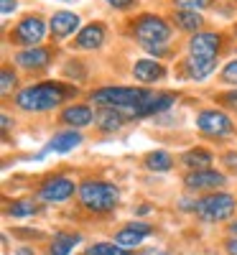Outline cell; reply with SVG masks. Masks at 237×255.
<instances>
[{
	"mask_svg": "<svg viewBox=\"0 0 237 255\" xmlns=\"http://www.w3.org/2000/svg\"><path fill=\"white\" fill-rule=\"evenodd\" d=\"M189 56H204V59H217L222 51V33L214 31H199L189 38Z\"/></svg>",
	"mask_w": 237,
	"mask_h": 255,
	"instance_id": "10",
	"label": "cell"
},
{
	"mask_svg": "<svg viewBox=\"0 0 237 255\" xmlns=\"http://www.w3.org/2000/svg\"><path fill=\"white\" fill-rule=\"evenodd\" d=\"M15 255H36V253H33L31 248H18V250H15Z\"/></svg>",
	"mask_w": 237,
	"mask_h": 255,
	"instance_id": "36",
	"label": "cell"
},
{
	"mask_svg": "<svg viewBox=\"0 0 237 255\" xmlns=\"http://www.w3.org/2000/svg\"><path fill=\"white\" fill-rule=\"evenodd\" d=\"M84 255H130V250L120 248L118 243H95L84 250Z\"/></svg>",
	"mask_w": 237,
	"mask_h": 255,
	"instance_id": "26",
	"label": "cell"
},
{
	"mask_svg": "<svg viewBox=\"0 0 237 255\" xmlns=\"http://www.w3.org/2000/svg\"><path fill=\"white\" fill-rule=\"evenodd\" d=\"M133 77L140 82V84H153L158 79L166 77V67L156 59H140L133 64Z\"/></svg>",
	"mask_w": 237,
	"mask_h": 255,
	"instance_id": "15",
	"label": "cell"
},
{
	"mask_svg": "<svg viewBox=\"0 0 237 255\" xmlns=\"http://www.w3.org/2000/svg\"><path fill=\"white\" fill-rule=\"evenodd\" d=\"M74 90L64 87L61 82H38L31 87H23L20 92H15V105L26 113H46L54 110L67 100Z\"/></svg>",
	"mask_w": 237,
	"mask_h": 255,
	"instance_id": "1",
	"label": "cell"
},
{
	"mask_svg": "<svg viewBox=\"0 0 237 255\" xmlns=\"http://www.w3.org/2000/svg\"><path fill=\"white\" fill-rule=\"evenodd\" d=\"M105 26L102 23H87L79 33H77V46L79 49H87V51H95L105 44Z\"/></svg>",
	"mask_w": 237,
	"mask_h": 255,
	"instance_id": "17",
	"label": "cell"
},
{
	"mask_svg": "<svg viewBox=\"0 0 237 255\" xmlns=\"http://www.w3.org/2000/svg\"><path fill=\"white\" fill-rule=\"evenodd\" d=\"M110 8H115V10H127V8H133L138 0H105Z\"/></svg>",
	"mask_w": 237,
	"mask_h": 255,
	"instance_id": "31",
	"label": "cell"
},
{
	"mask_svg": "<svg viewBox=\"0 0 237 255\" xmlns=\"http://www.w3.org/2000/svg\"><path fill=\"white\" fill-rule=\"evenodd\" d=\"M174 26L194 36V33H199L204 28V15H199V10H181V8H176Z\"/></svg>",
	"mask_w": 237,
	"mask_h": 255,
	"instance_id": "19",
	"label": "cell"
},
{
	"mask_svg": "<svg viewBox=\"0 0 237 255\" xmlns=\"http://www.w3.org/2000/svg\"><path fill=\"white\" fill-rule=\"evenodd\" d=\"M0 125H3V130H5V133L10 130V118H8L5 113H3V115H0Z\"/></svg>",
	"mask_w": 237,
	"mask_h": 255,
	"instance_id": "35",
	"label": "cell"
},
{
	"mask_svg": "<svg viewBox=\"0 0 237 255\" xmlns=\"http://www.w3.org/2000/svg\"><path fill=\"white\" fill-rule=\"evenodd\" d=\"M36 209H38V204H36L33 199H18V202H13V204L8 207V215L15 217V220H23V217L36 215Z\"/></svg>",
	"mask_w": 237,
	"mask_h": 255,
	"instance_id": "25",
	"label": "cell"
},
{
	"mask_svg": "<svg viewBox=\"0 0 237 255\" xmlns=\"http://www.w3.org/2000/svg\"><path fill=\"white\" fill-rule=\"evenodd\" d=\"M225 84H232V87L237 90V59H232L230 64H225L222 67V77H220Z\"/></svg>",
	"mask_w": 237,
	"mask_h": 255,
	"instance_id": "29",
	"label": "cell"
},
{
	"mask_svg": "<svg viewBox=\"0 0 237 255\" xmlns=\"http://www.w3.org/2000/svg\"><path fill=\"white\" fill-rule=\"evenodd\" d=\"M174 102H176V95H174V92H150V95H148V97H143L138 105H133V108L122 110V115H125L127 120L148 118V115H156V113L168 110Z\"/></svg>",
	"mask_w": 237,
	"mask_h": 255,
	"instance_id": "8",
	"label": "cell"
},
{
	"mask_svg": "<svg viewBox=\"0 0 237 255\" xmlns=\"http://www.w3.org/2000/svg\"><path fill=\"white\" fill-rule=\"evenodd\" d=\"M145 51H148V54H153V56H168V54H171L168 46H148Z\"/></svg>",
	"mask_w": 237,
	"mask_h": 255,
	"instance_id": "33",
	"label": "cell"
},
{
	"mask_svg": "<svg viewBox=\"0 0 237 255\" xmlns=\"http://www.w3.org/2000/svg\"><path fill=\"white\" fill-rule=\"evenodd\" d=\"M79 240L82 235H77V232H59L54 243L49 245V255H69L79 245Z\"/></svg>",
	"mask_w": 237,
	"mask_h": 255,
	"instance_id": "21",
	"label": "cell"
},
{
	"mask_svg": "<svg viewBox=\"0 0 237 255\" xmlns=\"http://www.w3.org/2000/svg\"><path fill=\"white\" fill-rule=\"evenodd\" d=\"M130 33L143 49L148 46H168L171 41V23L156 13H143L130 23Z\"/></svg>",
	"mask_w": 237,
	"mask_h": 255,
	"instance_id": "3",
	"label": "cell"
},
{
	"mask_svg": "<svg viewBox=\"0 0 237 255\" xmlns=\"http://www.w3.org/2000/svg\"><path fill=\"white\" fill-rule=\"evenodd\" d=\"M145 238H148V235H143V232H138V230H130V227L125 225L118 235H115V243H118L120 248H125V250H135V248L143 245Z\"/></svg>",
	"mask_w": 237,
	"mask_h": 255,
	"instance_id": "24",
	"label": "cell"
},
{
	"mask_svg": "<svg viewBox=\"0 0 237 255\" xmlns=\"http://www.w3.org/2000/svg\"><path fill=\"white\" fill-rule=\"evenodd\" d=\"M184 184L189 191H209L212 194V191H217L220 186L227 184V176L214 171V168H202V171H189Z\"/></svg>",
	"mask_w": 237,
	"mask_h": 255,
	"instance_id": "11",
	"label": "cell"
},
{
	"mask_svg": "<svg viewBox=\"0 0 237 255\" xmlns=\"http://www.w3.org/2000/svg\"><path fill=\"white\" fill-rule=\"evenodd\" d=\"M230 232H232V235L237 238V220H235V222H230Z\"/></svg>",
	"mask_w": 237,
	"mask_h": 255,
	"instance_id": "37",
	"label": "cell"
},
{
	"mask_svg": "<svg viewBox=\"0 0 237 255\" xmlns=\"http://www.w3.org/2000/svg\"><path fill=\"white\" fill-rule=\"evenodd\" d=\"M127 118L120 113V110H102L100 115H97V128L100 130H105V133H115V130H120L122 128V123H125Z\"/></svg>",
	"mask_w": 237,
	"mask_h": 255,
	"instance_id": "22",
	"label": "cell"
},
{
	"mask_svg": "<svg viewBox=\"0 0 237 255\" xmlns=\"http://www.w3.org/2000/svg\"><path fill=\"white\" fill-rule=\"evenodd\" d=\"M225 250H227V255H237V238H232V240H227V245H225Z\"/></svg>",
	"mask_w": 237,
	"mask_h": 255,
	"instance_id": "34",
	"label": "cell"
},
{
	"mask_svg": "<svg viewBox=\"0 0 237 255\" xmlns=\"http://www.w3.org/2000/svg\"><path fill=\"white\" fill-rule=\"evenodd\" d=\"M51 61V49H44V46H33V49H23L15 54V64L23 69H44L49 67Z\"/></svg>",
	"mask_w": 237,
	"mask_h": 255,
	"instance_id": "14",
	"label": "cell"
},
{
	"mask_svg": "<svg viewBox=\"0 0 237 255\" xmlns=\"http://www.w3.org/2000/svg\"><path fill=\"white\" fill-rule=\"evenodd\" d=\"M171 3L181 10H204L214 3V0H171Z\"/></svg>",
	"mask_w": 237,
	"mask_h": 255,
	"instance_id": "28",
	"label": "cell"
},
{
	"mask_svg": "<svg viewBox=\"0 0 237 255\" xmlns=\"http://www.w3.org/2000/svg\"><path fill=\"white\" fill-rule=\"evenodd\" d=\"M143 163H145V168H150V171H171L174 168V158H171V153H166V151H150V153H145V158H143Z\"/></svg>",
	"mask_w": 237,
	"mask_h": 255,
	"instance_id": "23",
	"label": "cell"
},
{
	"mask_svg": "<svg viewBox=\"0 0 237 255\" xmlns=\"http://www.w3.org/2000/svg\"><path fill=\"white\" fill-rule=\"evenodd\" d=\"M214 69H217V59L184 56V61H181V74H184V79H191V82H204L207 77L214 74Z\"/></svg>",
	"mask_w": 237,
	"mask_h": 255,
	"instance_id": "13",
	"label": "cell"
},
{
	"mask_svg": "<svg viewBox=\"0 0 237 255\" xmlns=\"http://www.w3.org/2000/svg\"><path fill=\"white\" fill-rule=\"evenodd\" d=\"M15 82H18L15 72H13L10 67H3V72H0V92L10 95V92L15 90Z\"/></svg>",
	"mask_w": 237,
	"mask_h": 255,
	"instance_id": "27",
	"label": "cell"
},
{
	"mask_svg": "<svg viewBox=\"0 0 237 255\" xmlns=\"http://www.w3.org/2000/svg\"><path fill=\"white\" fill-rule=\"evenodd\" d=\"M74 191H79V186H74V181L69 176H49L38 186L36 199L44 202V204H61V202L72 199Z\"/></svg>",
	"mask_w": 237,
	"mask_h": 255,
	"instance_id": "7",
	"label": "cell"
},
{
	"mask_svg": "<svg viewBox=\"0 0 237 255\" xmlns=\"http://www.w3.org/2000/svg\"><path fill=\"white\" fill-rule=\"evenodd\" d=\"M46 31H49V26L41 15H26L23 20H18V26L10 31V41L18 46L33 49L46 38Z\"/></svg>",
	"mask_w": 237,
	"mask_h": 255,
	"instance_id": "6",
	"label": "cell"
},
{
	"mask_svg": "<svg viewBox=\"0 0 237 255\" xmlns=\"http://www.w3.org/2000/svg\"><path fill=\"white\" fill-rule=\"evenodd\" d=\"M148 95H150V90H145V87H100L90 95V100L105 110L110 108V110L122 113L127 108H133V105H138Z\"/></svg>",
	"mask_w": 237,
	"mask_h": 255,
	"instance_id": "5",
	"label": "cell"
},
{
	"mask_svg": "<svg viewBox=\"0 0 237 255\" xmlns=\"http://www.w3.org/2000/svg\"><path fill=\"white\" fill-rule=\"evenodd\" d=\"M235 212H237V199L227 191H212V194L197 199V207H194V215L202 222H227L235 217Z\"/></svg>",
	"mask_w": 237,
	"mask_h": 255,
	"instance_id": "4",
	"label": "cell"
},
{
	"mask_svg": "<svg viewBox=\"0 0 237 255\" xmlns=\"http://www.w3.org/2000/svg\"><path fill=\"white\" fill-rule=\"evenodd\" d=\"M49 31H51V38L54 41H67L69 36L79 33V15L72 13V10H56L49 20Z\"/></svg>",
	"mask_w": 237,
	"mask_h": 255,
	"instance_id": "12",
	"label": "cell"
},
{
	"mask_svg": "<svg viewBox=\"0 0 237 255\" xmlns=\"http://www.w3.org/2000/svg\"><path fill=\"white\" fill-rule=\"evenodd\" d=\"M197 128L204 135H212V138H225L235 133V123L222 110H214V108L197 113Z\"/></svg>",
	"mask_w": 237,
	"mask_h": 255,
	"instance_id": "9",
	"label": "cell"
},
{
	"mask_svg": "<svg viewBox=\"0 0 237 255\" xmlns=\"http://www.w3.org/2000/svg\"><path fill=\"white\" fill-rule=\"evenodd\" d=\"M95 113L90 105H69L67 110H61V120L67 123L69 128H74V130H79V128H87L90 123H95Z\"/></svg>",
	"mask_w": 237,
	"mask_h": 255,
	"instance_id": "16",
	"label": "cell"
},
{
	"mask_svg": "<svg viewBox=\"0 0 237 255\" xmlns=\"http://www.w3.org/2000/svg\"><path fill=\"white\" fill-rule=\"evenodd\" d=\"M18 8V0H0V13H3V18L13 15Z\"/></svg>",
	"mask_w": 237,
	"mask_h": 255,
	"instance_id": "32",
	"label": "cell"
},
{
	"mask_svg": "<svg viewBox=\"0 0 237 255\" xmlns=\"http://www.w3.org/2000/svg\"><path fill=\"white\" fill-rule=\"evenodd\" d=\"M82 133L79 130H74V128H69V130H61V133H56L51 140H49V145H46V151H54V153H69V151H74V148L82 143Z\"/></svg>",
	"mask_w": 237,
	"mask_h": 255,
	"instance_id": "18",
	"label": "cell"
},
{
	"mask_svg": "<svg viewBox=\"0 0 237 255\" xmlns=\"http://www.w3.org/2000/svg\"><path fill=\"white\" fill-rule=\"evenodd\" d=\"M181 161L191 168V171H202V168H209L212 161H214V153L207 151V148H191L181 156Z\"/></svg>",
	"mask_w": 237,
	"mask_h": 255,
	"instance_id": "20",
	"label": "cell"
},
{
	"mask_svg": "<svg viewBox=\"0 0 237 255\" xmlns=\"http://www.w3.org/2000/svg\"><path fill=\"white\" fill-rule=\"evenodd\" d=\"M79 204L90 212H110L115 209L120 199V189L110 181H100V179H87L79 184Z\"/></svg>",
	"mask_w": 237,
	"mask_h": 255,
	"instance_id": "2",
	"label": "cell"
},
{
	"mask_svg": "<svg viewBox=\"0 0 237 255\" xmlns=\"http://www.w3.org/2000/svg\"><path fill=\"white\" fill-rule=\"evenodd\" d=\"M150 255H168V253H150Z\"/></svg>",
	"mask_w": 237,
	"mask_h": 255,
	"instance_id": "38",
	"label": "cell"
},
{
	"mask_svg": "<svg viewBox=\"0 0 237 255\" xmlns=\"http://www.w3.org/2000/svg\"><path fill=\"white\" fill-rule=\"evenodd\" d=\"M64 3H72V0H64Z\"/></svg>",
	"mask_w": 237,
	"mask_h": 255,
	"instance_id": "39",
	"label": "cell"
},
{
	"mask_svg": "<svg viewBox=\"0 0 237 255\" xmlns=\"http://www.w3.org/2000/svg\"><path fill=\"white\" fill-rule=\"evenodd\" d=\"M220 100H222V102L227 105V108H230V110H235V113H237V90H230V92H222V95H220Z\"/></svg>",
	"mask_w": 237,
	"mask_h": 255,
	"instance_id": "30",
	"label": "cell"
}]
</instances>
